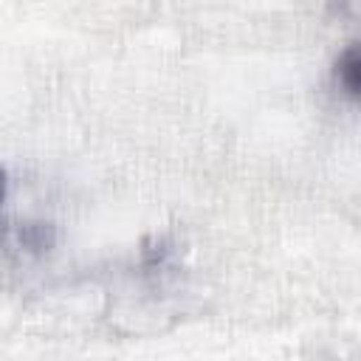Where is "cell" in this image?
<instances>
[{"instance_id":"1","label":"cell","mask_w":361,"mask_h":361,"mask_svg":"<svg viewBox=\"0 0 361 361\" xmlns=\"http://www.w3.org/2000/svg\"><path fill=\"white\" fill-rule=\"evenodd\" d=\"M336 76L338 82L344 85V90L350 96H358V87H361V56H358V48H347L336 65Z\"/></svg>"},{"instance_id":"2","label":"cell","mask_w":361,"mask_h":361,"mask_svg":"<svg viewBox=\"0 0 361 361\" xmlns=\"http://www.w3.org/2000/svg\"><path fill=\"white\" fill-rule=\"evenodd\" d=\"M3 197H6V172L0 169V203H3Z\"/></svg>"}]
</instances>
